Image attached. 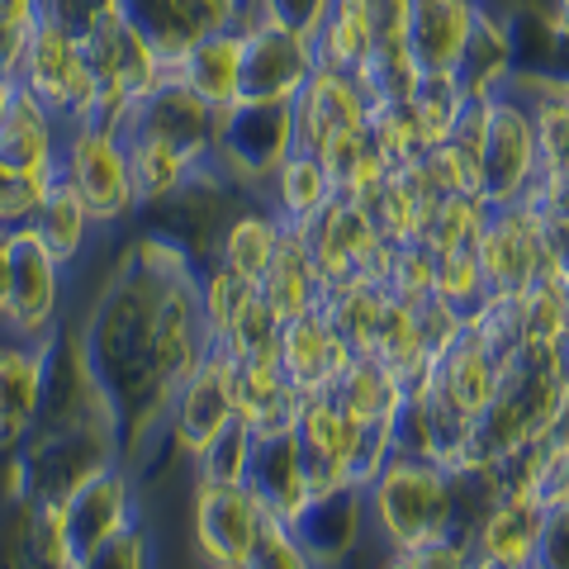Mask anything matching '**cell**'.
Segmentation results:
<instances>
[{
	"label": "cell",
	"instance_id": "6da1fadb",
	"mask_svg": "<svg viewBox=\"0 0 569 569\" xmlns=\"http://www.w3.org/2000/svg\"><path fill=\"white\" fill-rule=\"evenodd\" d=\"M77 332L119 408L123 466L133 470V460L167 437L176 385L213 351L200 313V266L148 228L119 252Z\"/></svg>",
	"mask_w": 569,
	"mask_h": 569
},
{
	"label": "cell",
	"instance_id": "7a4b0ae2",
	"mask_svg": "<svg viewBox=\"0 0 569 569\" xmlns=\"http://www.w3.org/2000/svg\"><path fill=\"white\" fill-rule=\"evenodd\" d=\"M366 518L395 556H408V550L447 537V531H466L460 475L422 456H395L366 485Z\"/></svg>",
	"mask_w": 569,
	"mask_h": 569
},
{
	"label": "cell",
	"instance_id": "3957f363",
	"mask_svg": "<svg viewBox=\"0 0 569 569\" xmlns=\"http://www.w3.org/2000/svg\"><path fill=\"white\" fill-rule=\"evenodd\" d=\"M299 152L295 104L284 100H233L213 114L209 167L242 194H266L284 157Z\"/></svg>",
	"mask_w": 569,
	"mask_h": 569
},
{
	"label": "cell",
	"instance_id": "277c9868",
	"mask_svg": "<svg viewBox=\"0 0 569 569\" xmlns=\"http://www.w3.org/2000/svg\"><path fill=\"white\" fill-rule=\"evenodd\" d=\"M295 129H299V148L313 152L337 176V190H342V181L370 152V104L356 77L318 67L295 100Z\"/></svg>",
	"mask_w": 569,
	"mask_h": 569
},
{
	"label": "cell",
	"instance_id": "5b68a950",
	"mask_svg": "<svg viewBox=\"0 0 569 569\" xmlns=\"http://www.w3.org/2000/svg\"><path fill=\"white\" fill-rule=\"evenodd\" d=\"M29 503H62L86 479L123 466V437L100 422L71 427H33V437L20 447Z\"/></svg>",
	"mask_w": 569,
	"mask_h": 569
},
{
	"label": "cell",
	"instance_id": "8992f818",
	"mask_svg": "<svg viewBox=\"0 0 569 569\" xmlns=\"http://www.w3.org/2000/svg\"><path fill=\"white\" fill-rule=\"evenodd\" d=\"M58 181L86 204L96 228H119L142 209L138 190H133V167H129L123 138L91 129V123H67L62 129Z\"/></svg>",
	"mask_w": 569,
	"mask_h": 569
},
{
	"label": "cell",
	"instance_id": "52a82bcc",
	"mask_svg": "<svg viewBox=\"0 0 569 569\" xmlns=\"http://www.w3.org/2000/svg\"><path fill=\"white\" fill-rule=\"evenodd\" d=\"M541 152L531 129L527 100L518 91H498L485 100V142H479V186L475 194L489 209H512L537 186Z\"/></svg>",
	"mask_w": 569,
	"mask_h": 569
},
{
	"label": "cell",
	"instance_id": "ba28073f",
	"mask_svg": "<svg viewBox=\"0 0 569 569\" xmlns=\"http://www.w3.org/2000/svg\"><path fill=\"white\" fill-rule=\"evenodd\" d=\"M305 252L313 261V271L323 276V284H337V280H366L380 290V276H385V261H389V247L376 233V223L366 219V209H356L351 200H337L313 213L305 228H295Z\"/></svg>",
	"mask_w": 569,
	"mask_h": 569
},
{
	"label": "cell",
	"instance_id": "9c48e42d",
	"mask_svg": "<svg viewBox=\"0 0 569 569\" xmlns=\"http://www.w3.org/2000/svg\"><path fill=\"white\" fill-rule=\"evenodd\" d=\"M6 247H10V295H6V313H0V332L43 342V337L62 328L67 266L52 261L29 228H10Z\"/></svg>",
	"mask_w": 569,
	"mask_h": 569
},
{
	"label": "cell",
	"instance_id": "30bf717a",
	"mask_svg": "<svg viewBox=\"0 0 569 569\" xmlns=\"http://www.w3.org/2000/svg\"><path fill=\"white\" fill-rule=\"evenodd\" d=\"M81 58L91 67L96 81V100H114V104H138L167 77V62L138 39V33L119 20L110 6H100L91 14V24L77 33ZM91 100V104H96Z\"/></svg>",
	"mask_w": 569,
	"mask_h": 569
},
{
	"label": "cell",
	"instance_id": "8fae6325",
	"mask_svg": "<svg viewBox=\"0 0 569 569\" xmlns=\"http://www.w3.org/2000/svg\"><path fill=\"white\" fill-rule=\"evenodd\" d=\"M266 527L271 522H266L257 498L242 485H200L194 479L190 531H194V550H200L209 569H247Z\"/></svg>",
	"mask_w": 569,
	"mask_h": 569
},
{
	"label": "cell",
	"instance_id": "7c38bea8",
	"mask_svg": "<svg viewBox=\"0 0 569 569\" xmlns=\"http://www.w3.org/2000/svg\"><path fill=\"white\" fill-rule=\"evenodd\" d=\"M14 81H20L33 100H43L62 123L81 119L96 100V81H91V67H86V58H81L77 33L52 29L43 20L29 29V43H24V58H20Z\"/></svg>",
	"mask_w": 569,
	"mask_h": 569
},
{
	"label": "cell",
	"instance_id": "4fadbf2b",
	"mask_svg": "<svg viewBox=\"0 0 569 569\" xmlns=\"http://www.w3.org/2000/svg\"><path fill=\"white\" fill-rule=\"evenodd\" d=\"M228 422H238V385H233V356L213 347L190 376L176 385L167 403V437L186 460L219 437Z\"/></svg>",
	"mask_w": 569,
	"mask_h": 569
},
{
	"label": "cell",
	"instance_id": "5bb4252c",
	"mask_svg": "<svg viewBox=\"0 0 569 569\" xmlns=\"http://www.w3.org/2000/svg\"><path fill=\"white\" fill-rule=\"evenodd\" d=\"M58 522H62V541L67 556L77 565L81 556H91L104 541L123 537L138 522V479L129 466H114L96 479H86L77 493H67L58 503Z\"/></svg>",
	"mask_w": 569,
	"mask_h": 569
},
{
	"label": "cell",
	"instance_id": "9a60e30c",
	"mask_svg": "<svg viewBox=\"0 0 569 569\" xmlns=\"http://www.w3.org/2000/svg\"><path fill=\"white\" fill-rule=\"evenodd\" d=\"M318 71V48L313 39L280 24L252 20L242 24V86L238 100H284L295 104L299 91Z\"/></svg>",
	"mask_w": 569,
	"mask_h": 569
},
{
	"label": "cell",
	"instance_id": "2e32d148",
	"mask_svg": "<svg viewBox=\"0 0 569 569\" xmlns=\"http://www.w3.org/2000/svg\"><path fill=\"white\" fill-rule=\"evenodd\" d=\"M213 114L219 110H209L190 86L176 81V71H167V77L133 104V123H129V133H123V142L157 138V142H167V148L181 152L190 167H204L209 148H213Z\"/></svg>",
	"mask_w": 569,
	"mask_h": 569
},
{
	"label": "cell",
	"instance_id": "e0dca14e",
	"mask_svg": "<svg viewBox=\"0 0 569 569\" xmlns=\"http://www.w3.org/2000/svg\"><path fill=\"white\" fill-rule=\"evenodd\" d=\"M479 276L489 295H522L541 280V219L522 204L489 209L479 233Z\"/></svg>",
	"mask_w": 569,
	"mask_h": 569
},
{
	"label": "cell",
	"instance_id": "ac0fdd59",
	"mask_svg": "<svg viewBox=\"0 0 569 569\" xmlns=\"http://www.w3.org/2000/svg\"><path fill=\"white\" fill-rule=\"evenodd\" d=\"M242 489L257 498L266 522L290 527L299 518V508L309 503V475H305V456H299V437L295 432L257 437L252 456H247Z\"/></svg>",
	"mask_w": 569,
	"mask_h": 569
},
{
	"label": "cell",
	"instance_id": "d6986e66",
	"mask_svg": "<svg viewBox=\"0 0 569 569\" xmlns=\"http://www.w3.org/2000/svg\"><path fill=\"white\" fill-rule=\"evenodd\" d=\"M370 527L366 518V489H332V493H313L299 518L290 522V537L305 546V556L318 569H337L347 565V556L361 541V531Z\"/></svg>",
	"mask_w": 569,
	"mask_h": 569
},
{
	"label": "cell",
	"instance_id": "ffe728a7",
	"mask_svg": "<svg viewBox=\"0 0 569 569\" xmlns=\"http://www.w3.org/2000/svg\"><path fill=\"white\" fill-rule=\"evenodd\" d=\"M43 413V342L0 332V456L20 451Z\"/></svg>",
	"mask_w": 569,
	"mask_h": 569
},
{
	"label": "cell",
	"instance_id": "44dd1931",
	"mask_svg": "<svg viewBox=\"0 0 569 569\" xmlns=\"http://www.w3.org/2000/svg\"><path fill=\"white\" fill-rule=\"evenodd\" d=\"M280 376L290 380L305 399H318L328 395L337 385V376L351 366V351L342 347V337H337L318 313H305V318H290V323L280 328Z\"/></svg>",
	"mask_w": 569,
	"mask_h": 569
},
{
	"label": "cell",
	"instance_id": "7402d4cb",
	"mask_svg": "<svg viewBox=\"0 0 569 569\" xmlns=\"http://www.w3.org/2000/svg\"><path fill=\"white\" fill-rule=\"evenodd\" d=\"M62 129L67 123L48 110L43 100H33L24 86L14 91L6 119H0V167L20 176H43L58 181V152H62Z\"/></svg>",
	"mask_w": 569,
	"mask_h": 569
},
{
	"label": "cell",
	"instance_id": "603a6c76",
	"mask_svg": "<svg viewBox=\"0 0 569 569\" xmlns=\"http://www.w3.org/2000/svg\"><path fill=\"white\" fill-rule=\"evenodd\" d=\"M475 6L479 0H418L413 6L403 48L422 77H456L460 58H466V43H470Z\"/></svg>",
	"mask_w": 569,
	"mask_h": 569
},
{
	"label": "cell",
	"instance_id": "cb8c5ba5",
	"mask_svg": "<svg viewBox=\"0 0 569 569\" xmlns=\"http://www.w3.org/2000/svg\"><path fill=\"white\" fill-rule=\"evenodd\" d=\"M295 437H299V456H305L309 498L351 485L347 479V456H351V437H356L351 413H342L328 395H318L305 403V413H299Z\"/></svg>",
	"mask_w": 569,
	"mask_h": 569
},
{
	"label": "cell",
	"instance_id": "d4e9b609",
	"mask_svg": "<svg viewBox=\"0 0 569 569\" xmlns=\"http://www.w3.org/2000/svg\"><path fill=\"white\" fill-rule=\"evenodd\" d=\"M456 81L466 86L470 100H489L498 91H512V81H518L512 24H508V14H493L485 0L475 6L470 43H466V58H460V67H456Z\"/></svg>",
	"mask_w": 569,
	"mask_h": 569
},
{
	"label": "cell",
	"instance_id": "484cf974",
	"mask_svg": "<svg viewBox=\"0 0 569 569\" xmlns=\"http://www.w3.org/2000/svg\"><path fill=\"white\" fill-rule=\"evenodd\" d=\"M546 508L531 493H493L479 522L470 527V550L479 560H503V565H531V550L541 537Z\"/></svg>",
	"mask_w": 569,
	"mask_h": 569
},
{
	"label": "cell",
	"instance_id": "4316f807",
	"mask_svg": "<svg viewBox=\"0 0 569 569\" xmlns=\"http://www.w3.org/2000/svg\"><path fill=\"white\" fill-rule=\"evenodd\" d=\"M337 194H342V190H337V176L323 162H318L313 152L299 148V152L284 157V167L271 176V186H266L261 204L295 233V228H305L313 213H323L337 200Z\"/></svg>",
	"mask_w": 569,
	"mask_h": 569
},
{
	"label": "cell",
	"instance_id": "83f0119b",
	"mask_svg": "<svg viewBox=\"0 0 569 569\" xmlns=\"http://www.w3.org/2000/svg\"><path fill=\"white\" fill-rule=\"evenodd\" d=\"M176 81L190 86L209 110H228L242 86V29L233 33H204L181 62L171 67Z\"/></svg>",
	"mask_w": 569,
	"mask_h": 569
},
{
	"label": "cell",
	"instance_id": "f1b7e54d",
	"mask_svg": "<svg viewBox=\"0 0 569 569\" xmlns=\"http://www.w3.org/2000/svg\"><path fill=\"white\" fill-rule=\"evenodd\" d=\"M432 389L456 408V413H466L470 422L485 413L489 399L498 395V366H493V356L479 347V337H475L470 328H466V337H460V342L437 361Z\"/></svg>",
	"mask_w": 569,
	"mask_h": 569
},
{
	"label": "cell",
	"instance_id": "f546056e",
	"mask_svg": "<svg viewBox=\"0 0 569 569\" xmlns=\"http://www.w3.org/2000/svg\"><path fill=\"white\" fill-rule=\"evenodd\" d=\"M284 242V223L276 219L271 209H238L233 219H228L223 238H219V252H213V266H223V271H233L238 280H252L261 284V276L271 271V261Z\"/></svg>",
	"mask_w": 569,
	"mask_h": 569
},
{
	"label": "cell",
	"instance_id": "4dcf8cb0",
	"mask_svg": "<svg viewBox=\"0 0 569 569\" xmlns=\"http://www.w3.org/2000/svg\"><path fill=\"white\" fill-rule=\"evenodd\" d=\"M313 313L342 337V347L351 356H370L376 351L380 313H385V290H376L366 280H337V284H323Z\"/></svg>",
	"mask_w": 569,
	"mask_h": 569
},
{
	"label": "cell",
	"instance_id": "1f68e13d",
	"mask_svg": "<svg viewBox=\"0 0 569 569\" xmlns=\"http://www.w3.org/2000/svg\"><path fill=\"white\" fill-rule=\"evenodd\" d=\"M33 238L43 242V252L58 261V266H77L86 257V247H91V233H96V219L86 213V204L71 194L62 181H52L48 194H43V204L33 209V219L24 223Z\"/></svg>",
	"mask_w": 569,
	"mask_h": 569
},
{
	"label": "cell",
	"instance_id": "d6a6232c",
	"mask_svg": "<svg viewBox=\"0 0 569 569\" xmlns=\"http://www.w3.org/2000/svg\"><path fill=\"white\" fill-rule=\"evenodd\" d=\"M512 91L527 100L531 129H537L541 171H569V81L565 77H518Z\"/></svg>",
	"mask_w": 569,
	"mask_h": 569
},
{
	"label": "cell",
	"instance_id": "836d02e7",
	"mask_svg": "<svg viewBox=\"0 0 569 569\" xmlns=\"http://www.w3.org/2000/svg\"><path fill=\"white\" fill-rule=\"evenodd\" d=\"M261 299L280 313V323H290V318H305L318 309V295H323V276L313 271V261L305 252V242H299V233H290L284 228V242L280 252L271 261V271L261 276Z\"/></svg>",
	"mask_w": 569,
	"mask_h": 569
},
{
	"label": "cell",
	"instance_id": "e575fe53",
	"mask_svg": "<svg viewBox=\"0 0 569 569\" xmlns=\"http://www.w3.org/2000/svg\"><path fill=\"white\" fill-rule=\"evenodd\" d=\"M110 10L167 62V71L204 39V33L186 20V10L176 6V0H110Z\"/></svg>",
	"mask_w": 569,
	"mask_h": 569
},
{
	"label": "cell",
	"instance_id": "d590c367",
	"mask_svg": "<svg viewBox=\"0 0 569 569\" xmlns=\"http://www.w3.org/2000/svg\"><path fill=\"white\" fill-rule=\"evenodd\" d=\"M328 399L342 408V413H351L356 422H380L395 413V403L403 399V389L395 385V376L370 361V356H351V366L337 376V385L328 389Z\"/></svg>",
	"mask_w": 569,
	"mask_h": 569
},
{
	"label": "cell",
	"instance_id": "8d00e7d4",
	"mask_svg": "<svg viewBox=\"0 0 569 569\" xmlns=\"http://www.w3.org/2000/svg\"><path fill=\"white\" fill-rule=\"evenodd\" d=\"M313 48H318V67L347 71L351 77V71L370 58V48H376V33H370L361 0H332L323 29L313 33Z\"/></svg>",
	"mask_w": 569,
	"mask_h": 569
},
{
	"label": "cell",
	"instance_id": "74e56055",
	"mask_svg": "<svg viewBox=\"0 0 569 569\" xmlns=\"http://www.w3.org/2000/svg\"><path fill=\"white\" fill-rule=\"evenodd\" d=\"M489 204L479 194H441L422 209L418 223V242L427 252H456V247H479V233H485Z\"/></svg>",
	"mask_w": 569,
	"mask_h": 569
},
{
	"label": "cell",
	"instance_id": "f35d334b",
	"mask_svg": "<svg viewBox=\"0 0 569 569\" xmlns=\"http://www.w3.org/2000/svg\"><path fill=\"white\" fill-rule=\"evenodd\" d=\"M123 148H129L133 190H138V204L142 209L171 200V194L194 176V167L186 162V157L176 152V148H167V142H157V138H129Z\"/></svg>",
	"mask_w": 569,
	"mask_h": 569
},
{
	"label": "cell",
	"instance_id": "ab89813d",
	"mask_svg": "<svg viewBox=\"0 0 569 569\" xmlns=\"http://www.w3.org/2000/svg\"><path fill=\"white\" fill-rule=\"evenodd\" d=\"M351 77H356V86H361L366 104L376 110V104H403V100H413L422 71L413 67V58H408L403 43H376V48H370V58L356 67Z\"/></svg>",
	"mask_w": 569,
	"mask_h": 569
},
{
	"label": "cell",
	"instance_id": "60d3db41",
	"mask_svg": "<svg viewBox=\"0 0 569 569\" xmlns=\"http://www.w3.org/2000/svg\"><path fill=\"white\" fill-rule=\"evenodd\" d=\"M408 110H413L418 133L427 142V152H432V148H441V142L451 138L460 114L470 110V96H466V86H460L456 77H422L413 100H408Z\"/></svg>",
	"mask_w": 569,
	"mask_h": 569
},
{
	"label": "cell",
	"instance_id": "b9f144b4",
	"mask_svg": "<svg viewBox=\"0 0 569 569\" xmlns=\"http://www.w3.org/2000/svg\"><path fill=\"white\" fill-rule=\"evenodd\" d=\"M252 427L242 418L228 422L219 437H209L200 451L190 456V470L200 485H242L247 479V456H252Z\"/></svg>",
	"mask_w": 569,
	"mask_h": 569
},
{
	"label": "cell",
	"instance_id": "7bdbcfd3",
	"mask_svg": "<svg viewBox=\"0 0 569 569\" xmlns=\"http://www.w3.org/2000/svg\"><path fill=\"white\" fill-rule=\"evenodd\" d=\"M370 152H376L385 167H408L427 152L408 100L403 104H376V110H370Z\"/></svg>",
	"mask_w": 569,
	"mask_h": 569
},
{
	"label": "cell",
	"instance_id": "ee69618b",
	"mask_svg": "<svg viewBox=\"0 0 569 569\" xmlns=\"http://www.w3.org/2000/svg\"><path fill=\"white\" fill-rule=\"evenodd\" d=\"M380 290L389 299H403V305H418V299L437 295V257L422 242H395L385 261V276H380Z\"/></svg>",
	"mask_w": 569,
	"mask_h": 569
},
{
	"label": "cell",
	"instance_id": "f6af8a7d",
	"mask_svg": "<svg viewBox=\"0 0 569 569\" xmlns=\"http://www.w3.org/2000/svg\"><path fill=\"white\" fill-rule=\"evenodd\" d=\"M432 257H437V295L470 318L489 299L485 276H479L475 247H456V252H432Z\"/></svg>",
	"mask_w": 569,
	"mask_h": 569
},
{
	"label": "cell",
	"instance_id": "bcb514c9",
	"mask_svg": "<svg viewBox=\"0 0 569 569\" xmlns=\"http://www.w3.org/2000/svg\"><path fill=\"white\" fill-rule=\"evenodd\" d=\"M395 432H389V418L380 422H356V437H351V456H347V479L351 489H366L389 460H395Z\"/></svg>",
	"mask_w": 569,
	"mask_h": 569
},
{
	"label": "cell",
	"instance_id": "7dc6e473",
	"mask_svg": "<svg viewBox=\"0 0 569 569\" xmlns=\"http://www.w3.org/2000/svg\"><path fill=\"white\" fill-rule=\"evenodd\" d=\"M413 318H418V337H422V351L432 356V361H441L460 337H466V328H470V318L460 313L456 305H447L441 295H427V299H418L413 305Z\"/></svg>",
	"mask_w": 569,
	"mask_h": 569
},
{
	"label": "cell",
	"instance_id": "c3c4849f",
	"mask_svg": "<svg viewBox=\"0 0 569 569\" xmlns=\"http://www.w3.org/2000/svg\"><path fill=\"white\" fill-rule=\"evenodd\" d=\"M52 181L43 176H20L10 167H0V233H10V228H24L33 219V209L43 204Z\"/></svg>",
	"mask_w": 569,
	"mask_h": 569
},
{
	"label": "cell",
	"instance_id": "681fc988",
	"mask_svg": "<svg viewBox=\"0 0 569 569\" xmlns=\"http://www.w3.org/2000/svg\"><path fill=\"white\" fill-rule=\"evenodd\" d=\"M332 10V0H252V20H266V24H280V29H295L313 39L323 29Z\"/></svg>",
	"mask_w": 569,
	"mask_h": 569
},
{
	"label": "cell",
	"instance_id": "f907efd6",
	"mask_svg": "<svg viewBox=\"0 0 569 569\" xmlns=\"http://www.w3.org/2000/svg\"><path fill=\"white\" fill-rule=\"evenodd\" d=\"M71 569H152V541L142 527H129L123 537L104 541L91 556H81Z\"/></svg>",
	"mask_w": 569,
	"mask_h": 569
},
{
	"label": "cell",
	"instance_id": "816d5d0a",
	"mask_svg": "<svg viewBox=\"0 0 569 569\" xmlns=\"http://www.w3.org/2000/svg\"><path fill=\"white\" fill-rule=\"evenodd\" d=\"M200 33H233L252 24V0H176Z\"/></svg>",
	"mask_w": 569,
	"mask_h": 569
},
{
	"label": "cell",
	"instance_id": "f5cc1de1",
	"mask_svg": "<svg viewBox=\"0 0 569 569\" xmlns=\"http://www.w3.org/2000/svg\"><path fill=\"white\" fill-rule=\"evenodd\" d=\"M247 569H318L309 556H305V546H299L290 537V527H280L271 522L261 531V546L252 550V560H247Z\"/></svg>",
	"mask_w": 569,
	"mask_h": 569
},
{
	"label": "cell",
	"instance_id": "db71d44e",
	"mask_svg": "<svg viewBox=\"0 0 569 569\" xmlns=\"http://www.w3.org/2000/svg\"><path fill=\"white\" fill-rule=\"evenodd\" d=\"M527 569H569V503L546 508L541 537H537V550H531Z\"/></svg>",
	"mask_w": 569,
	"mask_h": 569
},
{
	"label": "cell",
	"instance_id": "11a10c76",
	"mask_svg": "<svg viewBox=\"0 0 569 569\" xmlns=\"http://www.w3.org/2000/svg\"><path fill=\"white\" fill-rule=\"evenodd\" d=\"M408 569H470L475 550H470V537L466 531H447V537L427 541L418 550H408V556H399Z\"/></svg>",
	"mask_w": 569,
	"mask_h": 569
},
{
	"label": "cell",
	"instance_id": "9f6ffc18",
	"mask_svg": "<svg viewBox=\"0 0 569 569\" xmlns=\"http://www.w3.org/2000/svg\"><path fill=\"white\" fill-rule=\"evenodd\" d=\"M413 6H418V0H361L376 43H403L408 20H413Z\"/></svg>",
	"mask_w": 569,
	"mask_h": 569
},
{
	"label": "cell",
	"instance_id": "6f0895ef",
	"mask_svg": "<svg viewBox=\"0 0 569 569\" xmlns=\"http://www.w3.org/2000/svg\"><path fill=\"white\" fill-rule=\"evenodd\" d=\"M96 10H100V0H39V20L67 33H81Z\"/></svg>",
	"mask_w": 569,
	"mask_h": 569
},
{
	"label": "cell",
	"instance_id": "680465c9",
	"mask_svg": "<svg viewBox=\"0 0 569 569\" xmlns=\"http://www.w3.org/2000/svg\"><path fill=\"white\" fill-rule=\"evenodd\" d=\"M39 24V20H33ZM33 24H10V20H0V71L6 77H14L20 71V58H24V43H29V29Z\"/></svg>",
	"mask_w": 569,
	"mask_h": 569
},
{
	"label": "cell",
	"instance_id": "91938a15",
	"mask_svg": "<svg viewBox=\"0 0 569 569\" xmlns=\"http://www.w3.org/2000/svg\"><path fill=\"white\" fill-rule=\"evenodd\" d=\"M0 20L33 24V20H39V0H0Z\"/></svg>",
	"mask_w": 569,
	"mask_h": 569
},
{
	"label": "cell",
	"instance_id": "94428289",
	"mask_svg": "<svg viewBox=\"0 0 569 569\" xmlns=\"http://www.w3.org/2000/svg\"><path fill=\"white\" fill-rule=\"evenodd\" d=\"M546 24H550V33L569 48V0H550L546 6Z\"/></svg>",
	"mask_w": 569,
	"mask_h": 569
},
{
	"label": "cell",
	"instance_id": "6125c7cd",
	"mask_svg": "<svg viewBox=\"0 0 569 569\" xmlns=\"http://www.w3.org/2000/svg\"><path fill=\"white\" fill-rule=\"evenodd\" d=\"M6 295H10V247L6 233H0V313H6Z\"/></svg>",
	"mask_w": 569,
	"mask_h": 569
},
{
	"label": "cell",
	"instance_id": "be15d7a7",
	"mask_svg": "<svg viewBox=\"0 0 569 569\" xmlns=\"http://www.w3.org/2000/svg\"><path fill=\"white\" fill-rule=\"evenodd\" d=\"M14 91H20V81H14V77H6V71H0V119H6V110H10Z\"/></svg>",
	"mask_w": 569,
	"mask_h": 569
},
{
	"label": "cell",
	"instance_id": "e7e4bbea",
	"mask_svg": "<svg viewBox=\"0 0 569 569\" xmlns=\"http://www.w3.org/2000/svg\"><path fill=\"white\" fill-rule=\"evenodd\" d=\"M470 569H527V565H503V560H470Z\"/></svg>",
	"mask_w": 569,
	"mask_h": 569
},
{
	"label": "cell",
	"instance_id": "03108f58",
	"mask_svg": "<svg viewBox=\"0 0 569 569\" xmlns=\"http://www.w3.org/2000/svg\"><path fill=\"white\" fill-rule=\"evenodd\" d=\"M385 569H408V565H403L399 556H389V565H385Z\"/></svg>",
	"mask_w": 569,
	"mask_h": 569
},
{
	"label": "cell",
	"instance_id": "003e7915",
	"mask_svg": "<svg viewBox=\"0 0 569 569\" xmlns=\"http://www.w3.org/2000/svg\"><path fill=\"white\" fill-rule=\"evenodd\" d=\"M100 6H110V0H100Z\"/></svg>",
	"mask_w": 569,
	"mask_h": 569
}]
</instances>
